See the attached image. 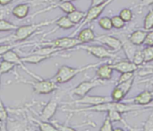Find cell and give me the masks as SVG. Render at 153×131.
<instances>
[{"label":"cell","mask_w":153,"mask_h":131,"mask_svg":"<svg viewBox=\"0 0 153 131\" xmlns=\"http://www.w3.org/2000/svg\"><path fill=\"white\" fill-rule=\"evenodd\" d=\"M100 64H101V62L94 63V64H89V65L80 67H72L64 65L58 68L57 72L52 77V79L56 84H65V83L71 81L72 79H74L77 75H79L84 71L96 68Z\"/></svg>","instance_id":"6da1fadb"},{"label":"cell","mask_w":153,"mask_h":131,"mask_svg":"<svg viewBox=\"0 0 153 131\" xmlns=\"http://www.w3.org/2000/svg\"><path fill=\"white\" fill-rule=\"evenodd\" d=\"M56 19L53 20H47L38 23H31V24H27V25H22L18 26L17 29L14 31V33L12 34L13 41H25L27 39H29L32 34H34L39 28L43 26H48L50 24L55 23Z\"/></svg>","instance_id":"7a4b0ae2"},{"label":"cell","mask_w":153,"mask_h":131,"mask_svg":"<svg viewBox=\"0 0 153 131\" xmlns=\"http://www.w3.org/2000/svg\"><path fill=\"white\" fill-rule=\"evenodd\" d=\"M19 82L30 85L33 92L37 94H49L58 89L57 84L52 78L51 79H43V78L35 79L33 81L21 80Z\"/></svg>","instance_id":"3957f363"},{"label":"cell","mask_w":153,"mask_h":131,"mask_svg":"<svg viewBox=\"0 0 153 131\" xmlns=\"http://www.w3.org/2000/svg\"><path fill=\"white\" fill-rule=\"evenodd\" d=\"M76 49L85 50L90 55L99 58V59H116L117 58V53L109 49H107L101 45H83L81 44L76 47Z\"/></svg>","instance_id":"277c9868"},{"label":"cell","mask_w":153,"mask_h":131,"mask_svg":"<svg viewBox=\"0 0 153 131\" xmlns=\"http://www.w3.org/2000/svg\"><path fill=\"white\" fill-rule=\"evenodd\" d=\"M113 1H115V0H106L104 3H102V4H100L94 5V6H91V7L88 9V11L86 12V15H85L83 21L78 25L77 29L72 33L71 36H72V37H74L75 34L79 31V30H81V29H82V27H84L85 25H87V24L92 22L93 21L97 20V19L101 15V13L104 12V10H105V9H106Z\"/></svg>","instance_id":"5b68a950"},{"label":"cell","mask_w":153,"mask_h":131,"mask_svg":"<svg viewBox=\"0 0 153 131\" xmlns=\"http://www.w3.org/2000/svg\"><path fill=\"white\" fill-rule=\"evenodd\" d=\"M107 81L99 79V78H93L91 80H88V81H83L82 83H80L77 86H75L74 88H73L70 91V94L71 95H75L78 97H82L86 94H88L92 89L99 87V86H102L106 85Z\"/></svg>","instance_id":"8992f818"},{"label":"cell","mask_w":153,"mask_h":131,"mask_svg":"<svg viewBox=\"0 0 153 131\" xmlns=\"http://www.w3.org/2000/svg\"><path fill=\"white\" fill-rule=\"evenodd\" d=\"M42 46H52L57 49H60L62 51L66 50V49H73L76 48L77 46L81 45L82 42L76 38V37H62V38H57L56 40H51L50 42H45V43H40Z\"/></svg>","instance_id":"52a82bcc"},{"label":"cell","mask_w":153,"mask_h":131,"mask_svg":"<svg viewBox=\"0 0 153 131\" xmlns=\"http://www.w3.org/2000/svg\"><path fill=\"white\" fill-rule=\"evenodd\" d=\"M112 101L110 97L108 96H100V95H89L86 94L82 97H80V99L74 100L72 102H66L63 103L65 105H72V104H83V105H97L103 103L110 102Z\"/></svg>","instance_id":"ba28073f"},{"label":"cell","mask_w":153,"mask_h":131,"mask_svg":"<svg viewBox=\"0 0 153 131\" xmlns=\"http://www.w3.org/2000/svg\"><path fill=\"white\" fill-rule=\"evenodd\" d=\"M2 59H4V60H7V61H10L12 63H13L15 66H18L20 67L26 74H28L30 77H33L34 79H42V77H40L39 76L32 73L31 71H30L25 66H24V62L22 60V57H20L14 50L13 49H10L8 50L7 52H5L2 57H1Z\"/></svg>","instance_id":"9c48e42d"},{"label":"cell","mask_w":153,"mask_h":131,"mask_svg":"<svg viewBox=\"0 0 153 131\" xmlns=\"http://www.w3.org/2000/svg\"><path fill=\"white\" fill-rule=\"evenodd\" d=\"M58 106H59V99H58V96L54 95L46 103V105L42 109V111H41V112L39 114L40 120L49 121L54 117V115L56 114V112H57Z\"/></svg>","instance_id":"30bf717a"},{"label":"cell","mask_w":153,"mask_h":131,"mask_svg":"<svg viewBox=\"0 0 153 131\" xmlns=\"http://www.w3.org/2000/svg\"><path fill=\"white\" fill-rule=\"evenodd\" d=\"M112 67L114 71H117L118 73H126V72H135L139 69H143L146 67L139 66L134 64L133 61L127 59V60H119L115 63H112Z\"/></svg>","instance_id":"8fae6325"},{"label":"cell","mask_w":153,"mask_h":131,"mask_svg":"<svg viewBox=\"0 0 153 131\" xmlns=\"http://www.w3.org/2000/svg\"><path fill=\"white\" fill-rule=\"evenodd\" d=\"M96 40L100 42L101 44L107 46L109 49L113 51H119L122 49V42L121 40L116 36L112 35H100L96 37Z\"/></svg>","instance_id":"7c38bea8"},{"label":"cell","mask_w":153,"mask_h":131,"mask_svg":"<svg viewBox=\"0 0 153 131\" xmlns=\"http://www.w3.org/2000/svg\"><path fill=\"white\" fill-rule=\"evenodd\" d=\"M114 69L112 67V63L109 61H106L105 63H101L96 67V77L104 81H109L112 79Z\"/></svg>","instance_id":"4fadbf2b"},{"label":"cell","mask_w":153,"mask_h":131,"mask_svg":"<svg viewBox=\"0 0 153 131\" xmlns=\"http://www.w3.org/2000/svg\"><path fill=\"white\" fill-rule=\"evenodd\" d=\"M153 101V93L150 91H143V93L139 94L137 96H135L133 100L126 101L127 103H133L134 104L146 107L147 105H150Z\"/></svg>","instance_id":"5bb4252c"},{"label":"cell","mask_w":153,"mask_h":131,"mask_svg":"<svg viewBox=\"0 0 153 131\" xmlns=\"http://www.w3.org/2000/svg\"><path fill=\"white\" fill-rule=\"evenodd\" d=\"M30 3H22L15 5L12 9V14L17 19H25L30 13Z\"/></svg>","instance_id":"9a60e30c"},{"label":"cell","mask_w":153,"mask_h":131,"mask_svg":"<svg viewBox=\"0 0 153 131\" xmlns=\"http://www.w3.org/2000/svg\"><path fill=\"white\" fill-rule=\"evenodd\" d=\"M96 35L94 33V31L91 27H87L84 29H82L80 31H78L77 39L82 42V44L90 43L94 40H96Z\"/></svg>","instance_id":"2e32d148"},{"label":"cell","mask_w":153,"mask_h":131,"mask_svg":"<svg viewBox=\"0 0 153 131\" xmlns=\"http://www.w3.org/2000/svg\"><path fill=\"white\" fill-rule=\"evenodd\" d=\"M55 56L52 55H41V54H37V53H32L24 57H22V60L26 63V64H32V65H38L41 63L42 61L52 58Z\"/></svg>","instance_id":"e0dca14e"},{"label":"cell","mask_w":153,"mask_h":131,"mask_svg":"<svg viewBox=\"0 0 153 131\" xmlns=\"http://www.w3.org/2000/svg\"><path fill=\"white\" fill-rule=\"evenodd\" d=\"M147 31H145V30H136L134 31H133L129 36V40L135 46L139 47V46H142L143 45L144 43V40H145V37H146V34H147Z\"/></svg>","instance_id":"ac0fdd59"},{"label":"cell","mask_w":153,"mask_h":131,"mask_svg":"<svg viewBox=\"0 0 153 131\" xmlns=\"http://www.w3.org/2000/svg\"><path fill=\"white\" fill-rule=\"evenodd\" d=\"M121 42H122V49H124V52L127 58V59L131 60L133 59V57L136 51V47L135 45H134L130 40H129V38L128 37H124L122 40H121Z\"/></svg>","instance_id":"d6986e66"},{"label":"cell","mask_w":153,"mask_h":131,"mask_svg":"<svg viewBox=\"0 0 153 131\" xmlns=\"http://www.w3.org/2000/svg\"><path fill=\"white\" fill-rule=\"evenodd\" d=\"M30 120L35 123L37 124L39 130L40 131H56V128L55 127V125L51 122L50 123V121H43V120H38L36 118H33L31 117Z\"/></svg>","instance_id":"ffe728a7"},{"label":"cell","mask_w":153,"mask_h":131,"mask_svg":"<svg viewBox=\"0 0 153 131\" xmlns=\"http://www.w3.org/2000/svg\"><path fill=\"white\" fill-rule=\"evenodd\" d=\"M55 23L56 24V26L58 28L63 29V30H69V29H72V28L76 26L74 23H73L71 22V20L68 18L67 15H64V16L59 17L58 19L56 20Z\"/></svg>","instance_id":"44dd1931"},{"label":"cell","mask_w":153,"mask_h":131,"mask_svg":"<svg viewBox=\"0 0 153 131\" xmlns=\"http://www.w3.org/2000/svg\"><path fill=\"white\" fill-rule=\"evenodd\" d=\"M86 15V12H83V11H79L77 9H75L74 11H73L72 13H68L67 16L68 18L71 20V22L73 23H74L75 25H79L84 19Z\"/></svg>","instance_id":"7402d4cb"},{"label":"cell","mask_w":153,"mask_h":131,"mask_svg":"<svg viewBox=\"0 0 153 131\" xmlns=\"http://www.w3.org/2000/svg\"><path fill=\"white\" fill-rule=\"evenodd\" d=\"M27 43L25 41H16V42H6L0 44V58L8 50L18 48L22 45H26Z\"/></svg>","instance_id":"603a6c76"},{"label":"cell","mask_w":153,"mask_h":131,"mask_svg":"<svg viewBox=\"0 0 153 131\" xmlns=\"http://www.w3.org/2000/svg\"><path fill=\"white\" fill-rule=\"evenodd\" d=\"M17 25L5 19H0V31L2 32L14 31L17 29Z\"/></svg>","instance_id":"cb8c5ba5"},{"label":"cell","mask_w":153,"mask_h":131,"mask_svg":"<svg viewBox=\"0 0 153 131\" xmlns=\"http://www.w3.org/2000/svg\"><path fill=\"white\" fill-rule=\"evenodd\" d=\"M123 113H121L120 112H117V111H109V112H107V115L108 116V118L111 120L112 122H122L124 125L127 126L129 128V126L127 125V123L126 121H124V119H123V116H122Z\"/></svg>","instance_id":"d4e9b609"},{"label":"cell","mask_w":153,"mask_h":131,"mask_svg":"<svg viewBox=\"0 0 153 131\" xmlns=\"http://www.w3.org/2000/svg\"><path fill=\"white\" fill-rule=\"evenodd\" d=\"M126 95L125 94V93L117 85H116L113 91L111 92L110 98L113 102H122L126 98Z\"/></svg>","instance_id":"484cf974"},{"label":"cell","mask_w":153,"mask_h":131,"mask_svg":"<svg viewBox=\"0 0 153 131\" xmlns=\"http://www.w3.org/2000/svg\"><path fill=\"white\" fill-rule=\"evenodd\" d=\"M98 24H99V26H100L101 29H103V30H105V31H111V30L113 29L111 18L108 17V16L100 17V18L99 19Z\"/></svg>","instance_id":"4316f807"},{"label":"cell","mask_w":153,"mask_h":131,"mask_svg":"<svg viewBox=\"0 0 153 131\" xmlns=\"http://www.w3.org/2000/svg\"><path fill=\"white\" fill-rule=\"evenodd\" d=\"M16 66L7 60L2 59V61H0V74L4 75L6 73H10L11 71H13V69Z\"/></svg>","instance_id":"83f0119b"},{"label":"cell","mask_w":153,"mask_h":131,"mask_svg":"<svg viewBox=\"0 0 153 131\" xmlns=\"http://www.w3.org/2000/svg\"><path fill=\"white\" fill-rule=\"evenodd\" d=\"M143 30H145V31L153 30V9H150L148 13L144 17Z\"/></svg>","instance_id":"f1b7e54d"},{"label":"cell","mask_w":153,"mask_h":131,"mask_svg":"<svg viewBox=\"0 0 153 131\" xmlns=\"http://www.w3.org/2000/svg\"><path fill=\"white\" fill-rule=\"evenodd\" d=\"M134 77H133V78H131V79H129V80H127L126 82H123V83H120L118 85H117L125 93V94L127 95L128 93L130 92V90L132 89L133 85H134Z\"/></svg>","instance_id":"f546056e"},{"label":"cell","mask_w":153,"mask_h":131,"mask_svg":"<svg viewBox=\"0 0 153 131\" xmlns=\"http://www.w3.org/2000/svg\"><path fill=\"white\" fill-rule=\"evenodd\" d=\"M119 16L126 22H129L133 20L134 18V13L133 10L131 8H123L120 13H119Z\"/></svg>","instance_id":"4dcf8cb0"},{"label":"cell","mask_w":153,"mask_h":131,"mask_svg":"<svg viewBox=\"0 0 153 131\" xmlns=\"http://www.w3.org/2000/svg\"><path fill=\"white\" fill-rule=\"evenodd\" d=\"M111 21H112L113 28L117 30H121L126 27V22L119 15H114L113 17H111Z\"/></svg>","instance_id":"1f68e13d"},{"label":"cell","mask_w":153,"mask_h":131,"mask_svg":"<svg viewBox=\"0 0 153 131\" xmlns=\"http://www.w3.org/2000/svg\"><path fill=\"white\" fill-rule=\"evenodd\" d=\"M143 54L144 63H150L153 61V46H146L143 49Z\"/></svg>","instance_id":"d6a6232c"},{"label":"cell","mask_w":153,"mask_h":131,"mask_svg":"<svg viewBox=\"0 0 153 131\" xmlns=\"http://www.w3.org/2000/svg\"><path fill=\"white\" fill-rule=\"evenodd\" d=\"M132 61L136 64V65H139V66H142L144 64V58H143V49H137L134 57H133V59Z\"/></svg>","instance_id":"836d02e7"},{"label":"cell","mask_w":153,"mask_h":131,"mask_svg":"<svg viewBox=\"0 0 153 131\" xmlns=\"http://www.w3.org/2000/svg\"><path fill=\"white\" fill-rule=\"evenodd\" d=\"M100 131H113V124H112V121L111 120L108 118V116L107 115L105 120H104V122L102 124V126L100 128Z\"/></svg>","instance_id":"e575fe53"},{"label":"cell","mask_w":153,"mask_h":131,"mask_svg":"<svg viewBox=\"0 0 153 131\" xmlns=\"http://www.w3.org/2000/svg\"><path fill=\"white\" fill-rule=\"evenodd\" d=\"M134 77V72H126V73H121L120 76L118 77L117 81V84L116 85H118L120 83H123V82H126L131 78Z\"/></svg>","instance_id":"d590c367"},{"label":"cell","mask_w":153,"mask_h":131,"mask_svg":"<svg viewBox=\"0 0 153 131\" xmlns=\"http://www.w3.org/2000/svg\"><path fill=\"white\" fill-rule=\"evenodd\" d=\"M143 128V130L145 131H153V112L148 117Z\"/></svg>","instance_id":"8d00e7d4"},{"label":"cell","mask_w":153,"mask_h":131,"mask_svg":"<svg viewBox=\"0 0 153 131\" xmlns=\"http://www.w3.org/2000/svg\"><path fill=\"white\" fill-rule=\"evenodd\" d=\"M52 123L55 125V127L56 128L57 130L61 131H76L75 129H74L73 127H70L66 124H60V123H56L55 121H52Z\"/></svg>","instance_id":"74e56055"},{"label":"cell","mask_w":153,"mask_h":131,"mask_svg":"<svg viewBox=\"0 0 153 131\" xmlns=\"http://www.w3.org/2000/svg\"><path fill=\"white\" fill-rule=\"evenodd\" d=\"M145 46H153V30L148 31L146 37H145V40L143 43Z\"/></svg>","instance_id":"f35d334b"},{"label":"cell","mask_w":153,"mask_h":131,"mask_svg":"<svg viewBox=\"0 0 153 131\" xmlns=\"http://www.w3.org/2000/svg\"><path fill=\"white\" fill-rule=\"evenodd\" d=\"M152 4H153V0H141L140 3H139V4H138V7L142 11L144 7L150 6Z\"/></svg>","instance_id":"ab89813d"},{"label":"cell","mask_w":153,"mask_h":131,"mask_svg":"<svg viewBox=\"0 0 153 131\" xmlns=\"http://www.w3.org/2000/svg\"><path fill=\"white\" fill-rule=\"evenodd\" d=\"M6 42H13V41L12 35H10V36H8V37L0 38V44H2V43H6Z\"/></svg>","instance_id":"60d3db41"},{"label":"cell","mask_w":153,"mask_h":131,"mask_svg":"<svg viewBox=\"0 0 153 131\" xmlns=\"http://www.w3.org/2000/svg\"><path fill=\"white\" fill-rule=\"evenodd\" d=\"M14 0H0V6L4 7V6H6L8 4H10L12 2H13Z\"/></svg>","instance_id":"b9f144b4"},{"label":"cell","mask_w":153,"mask_h":131,"mask_svg":"<svg viewBox=\"0 0 153 131\" xmlns=\"http://www.w3.org/2000/svg\"><path fill=\"white\" fill-rule=\"evenodd\" d=\"M106 0H91V6H94V5H98L102 3H104Z\"/></svg>","instance_id":"7bdbcfd3"},{"label":"cell","mask_w":153,"mask_h":131,"mask_svg":"<svg viewBox=\"0 0 153 131\" xmlns=\"http://www.w3.org/2000/svg\"><path fill=\"white\" fill-rule=\"evenodd\" d=\"M141 82H147V83H149L150 85H153V77H151V78L146 79V80H143V81H141Z\"/></svg>","instance_id":"ee69618b"},{"label":"cell","mask_w":153,"mask_h":131,"mask_svg":"<svg viewBox=\"0 0 153 131\" xmlns=\"http://www.w3.org/2000/svg\"><path fill=\"white\" fill-rule=\"evenodd\" d=\"M5 127H6L5 122H4V121H0V130H4V129H3V128H5Z\"/></svg>","instance_id":"f6af8a7d"},{"label":"cell","mask_w":153,"mask_h":131,"mask_svg":"<svg viewBox=\"0 0 153 131\" xmlns=\"http://www.w3.org/2000/svg\"><path fill=\"white\" fill-rule=\"evenodd\" d=\"M114 130L115 131H124V130H122V129H114Z\"/></svg>","instance_id":"bcb514c9"},{"label":"cell","mask_w":153,"mask_h":131,"mask_svg":"<svg viewBox=\"0 0 153 131\" xmlns=\"http://www.w3.org/2000/svg\"><path fill=\"white\" fill-rule=\"evenodd\" d=\"M1 76H2V75L0 74V85H1Z\"/></svg>","instance_id":"7dc6e473"},{"label":"cell","mask_w":153,"mask_h":131,"mask_svg":"<svg viewBox=\"0 0 153 131\" xmlns=\"http://www.w3.org/2000/svg\"><path fill=\"white\" fill-rule=\"evenodd\" d=\"M68 1H72V2H74V1H76V0H68Z\"/></svg>","instance_id":"c3c4849f"},{"label":"cell","mask_w":153,"mask_h":131,"mask_svg":"<svg viewBox=\"0 0 153 131\" xmlns=\"http://www.w3.org/2000/svg\"><path fill=\"white\" fill-rule=\"evenodd\" d=\"M0 7H1V6H0Z\"/></svg>","instance_id":"681fc988"}]
</instances>
